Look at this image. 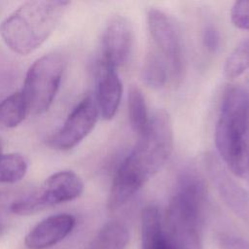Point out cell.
Listing matches in <instances>:
<instances>
[{"label":"cell","mask_w":249,"mask_h":249,"mask_svg":"<svg viewBox=\"0 0 249 249\" xmlns=\"http://www.w3.org/2000/svg\"><path fill=\"white\" fill-rule=\"evenodd\" d=\"M173 150V126L169 114L157 110L112 181L107 207L115 211L124 205L167 162Z\"/></svg>","instance_id":"1"},{"label":"cell","mask_w":249,"mask_h":249,"mask_svg":"<svg viewBox=\"0 0 249 249\" xmlns=\"http://www.w3.org/2000/svg\"><path fill=\"white\" fill-rule=\"evenodd\" d=\"M68 1L35 0L21 4L0 24V36L6 46L20 55L40 48L62 18Z\"/></svg>","instance_id":"2"},{"label":"cell","mask_w":249,"mask_h":249,"mask_svg":"<svg viewBox=\"0 0 249 249\" xmlns=\"http://www.w3.org/2000/svg\"><path fill=\"white\" fill-rule=\"evenodd\" d=\"M215 145L223 161L233 175H249L247 89L234 87L225 92L215 127Z\"/></svg>","instance_id":"3"},{"label":"cell","mask_w":249,"mask_h":249,"mask_svg":"<svg viewBox=\"0 0 249 249\" xmlns=\"http://www.w3.org/2000/svg\"><path fill=\"white\" fill-rule=\"evenodd\" d=\"M204 199L205 186L202 178L196 170H184L179 176L165 217L166 231L177 249H203Z\"/></svg>","instance_id":"4"},{"label":"cell","mask_w":249,"mask_h":249,"mask_svg":"<svg viewBox=\"0 0 249 249\" xmlns=\"http://www.w3.org/2000/svg\"><path fill=\"white\" fill-rule=\"evenodd\" d=\"M65 65V57L59 53H46L32 63L21 90L28 114L41 115L50 109L58 90Z\"/></svg>","instance_id":"5"},{"label":"cell","mask_w":249,"mask_h":249,"mask_svg":"<svg viewBox=\"0 0 249 249\" xmlns=\"http://www.w3.org/2000/svg\"><path fill=\"white\" fill-rule=\"evenodd\" d=\"M84 191L80 176L71 170H61L50 175L35 191L15 200L10 210L16 215L28 216L44 209L71 201L79 197Z\"/></svg>","instance_id":"6"},{"label":"cell","mask_w":249,"mask_h":249,"mask_svg":"<svg viewBox=\"0 0 249 249\" xmlns=\"http://www.w3.org/2000/svg\"><path fill=\"white\" fill-rule=\"evenodd\" d=\"M147 24L156 50L166 60L173 82L179 84L185 71L183 39L179 25L166 13L155 8L147 13Z\"/></svg>","instance_id":"7"},{"label":"cell","mask_w":249,"mask_h":249,"mask_svg":"<svg viewBox=\"0 0 249 249\" xmlns=\"http://www.w3.org/2000/svg\"><path fill=\"white\" fill-rule=\"evenodd\" d=\"M99 110L95 97H84L69 113L62 125L48 139V145L59 151L76 147L95 126Z\"/></svg>","instance_id":"8"},{"label":"cell","mask_w":249,"mask_h":249,"mask_svg":"<svg viewBox=\"0 0 249 249\" xmlns=\"http://www.w3.org/2000/svg\"><path fill=\"white\" fill-rule=\"evenodd\" d=\"M205 168L221 198L231 210L244 221H249V196L228 173L221 160L209 153L205 155Z\"/></svg>","instance_id":"9"},{"label":"cell","mask_w":249,"mask_h":249,"mask_svg":"<svg viewBox=\"0 0 249 249\" xmlns=\"http://www.w3.org/2000/svg\"><path fill=\"white\" fill-rule=\"evenodd\" d=\"M133 29L129 20L123 16L110 19L104 30L101 41L102 57L100 60L116 69L124 65L132 50Z\"/></svg>","instance_id":"10"},{"label":"cell","mask_w":249,"mask_h":249,"mask_svg":"<svg viewBox=\"0 0 249 249\" xmlns=\"http://www.w3.org/2000/svg\"><path fill=\"white\" fill-rule=\"evenodd\" d=\"M123 84L115 67L100 60L96 70V104L103 120H112L118 112Z\"/></svg>","instance_id":"11"},{"label":"cell","mask_w":249,"mask_h":249,"mask_svg":"<svg viewBox=\"0 0 249 249\" xmlns=\"http://www.w3.org/2000/svg\"><path fill=\"white\" fill-rule=\"evenodd\" d=\"M75 217L61 213L52 215L33 227L24 238L28 249H46L63 240L75 227Z\"/></svg>","instance_id":"12"},{"label":"cell","mask_w":249,"mask_h":249,"mask_svg":"<svg viewBox=\"0 0 249 249\" xmlns=\"http://www.w3.org/2000/svg\"><path fill=\"white\" fill-rule=\"evenodd\" d=\"M141 249H177L159 208L153 204L146 206L141 214Z\"/></svg>","instance_id":"13"},{"label":"cell","mask_w":249,"mask_h":249,"mask_svg":"<svg viewBox=\"0 0 249 249\" xmlns=\"http://www.w3.org/2000/svg\"><path fill=\"white\" fill-rule=\"evenodd\" d=\"M128 241L127 228L119 221H110L102 226L86 249H126Z\"/></svg>","instance_id":"14"},{"label":"cell","mask_w":249,"mask_h":249,"mask_svg":"<svg viewBox=\"0 0 249 249\" xmlns=\"http://www.w3.org/2000/svg\"><path fill=\"white\" fill-rule=\"evenodd\" d=\"M169 69L164 57L156 49L150 50L142 67L143 82L150 88L160 89L166 84Z\"/></svg>","instance_id":"15"},{"label":"cell","mask_w":249,"mask_h":249,"mask_svg":"<svg viewBox=\"0 0 249 249\" xmlns=\"http://www.w3.org/2000/svg\"><path fill=\"white\" fill-rule=\"evenodd\" d=\"M27 114L28 109L21 90L10 94L0 102V124L5 127L18 126Z\"/></svg>","instance_id":"16"},{"label":"cell","mask_w":249,"mask_h":249,"mask_svg":"<svg viewBox=\"0 0 249 249\" xmlns=\"http://www.w3.org/2000/svg\"><path fill=\"white\" fill-rule=\"evenodd\" d=\"M127 112L129 124L132 129L139 135L146 128L150 117L148 115L145 97L141 89L134 85L128 90Z\"/></svg>","instance_id":"17"},{"label":"cell","mask_w":249,"mask_h":249,"mask_svg":"<svg viewBox=\"0 0 249 249\" xmlns=\"http://www.w3.org/2000/svg\"><path fill=\"white\" fill-rule=\"evenodd\" d=\"M27 169L28 162L21 154H3L0 157V183H17L25 176Z\"/></svg>","instance_id":"18"},{"label":"cell","mask_w":249,"mask_h":249,"mask_svg":"<svg viewBox=\"0 0 249 249\" xmlns=\"http://www.w3.org/2000/svg\"><path fill=\"white\" fill-rule=\"evenodd\" d=\"M249 69V37L244 39L227 57L224 74L229 79H234Z\"/></svg>","instance_id":"19"},{"label":"cell","mask_w":249,"mask_h":249,"mask_svg":"<svg viewBox=\"0 0 249 249\" xmlns=\"http://www.w3.org/2000/svg\"><path fill=\"white\" fill-rule=\"evenodd\" d=\"M231 19L236 28L249 30V1L234 2L231 10Z\"/></svg>","instance_id":"20"},{"label":"cell","mask_w":249,"mask_h":249,"mask_svg":"<svg viewBox=\"0 0 249 249\" xmlns=\"http://www.w3.org/2000/svg\"><path fill=\"white\" fill-rule=\"evenodd\" d=\"M219 30L212 23H206L202 30V44L209 53H216L220 48Z\"/></svg>","instance_id":"21"},{"label":"cell","mask_w":249,"mask_h":249,"mask_svg":"<svg viewBox=\"0 0 249 249\" xmlns=\"http://www.w3.org/2000/svg\"><path fill=\"white\" fill-rule=\"evenodd\" d=\"M219 245L222 249H249L247 240L231 234H222L219 237Z\"/></svg>","instance_id":"22"},{"label":"cell","mask_w":249,"mask_h":249,"mask_svg":"<svg viewBox=\"0 0 249 249\" xmlns=\"http://www.w3.org/2000/svg\"><path fill=\"white\" fill-rule=\"evenodd\" d=\"M3 231H4V227H3V225L0 223V236L3 234Z\"/></svg>","instance_id":"23"},{"label":"cell","mask_w":249,"mask_h":249,"mask_svg":"<svg viewBox=\"0 0 249 249\" xmlns=\"http://www.w3.org/2000/svg\"><path fill=\"white\" fill-rule=\"evenodd\" d=\"M3 151H2V145H1V142H0V157L3 155Z\"/></svg>","instance_id":"24"},{"label":"cell","mask_w":249,"mask_h":249,"mask_svg":"<svg viewBox=\"0 0 249 249\" xmlns=\"http://www.w3.org/2000/svg\"><path fill=\"white\" fill-rule=\"evenodd\" d=\"M248 176H249V175H248Z\"/></svg>","instance_id":"25"}]
</instances>
